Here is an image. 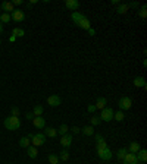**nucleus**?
Listing matches in <instances>:
<instances>
[{"label":"nucleus","instance_id":"f257e3e1","mask_svg":"<svg viewBox=\"0 0 147 164\" xmlns=\"http://www.w3.org/2000/svg\"><path fill=\"white\" fill-rule=\"evenodd\" d=\"M71 19H72V22L77 25V27H80L81 30H90L91 28V23L88 21V18L85 15H82L80 12H72V15H71Z\"/></svg>","mask_w":147,"mask_h":164},{"label":"nucleus","instance_id":"f03ea898","mask_svg":"<svg viewBox=\"0 0 147 164\" xmlns=\"http://www.w3.org/2000/svg\"><path fill=\"white\" fill-rule=\"evenodd\" d=\"M5 127H6L7 130H16V129H19L21 127V120L19 117H16V116H9L5 119Z\"/></svg>","mask_w":147,"mask_h":164},{"label":"nucleus","instance_id":"7ed1b4c3","mask_svg":"<svg viewBox=\"0 0 147 164\" xmlns=\"http://www.w3.org/2000/svg\"><path fill=\"white\" fill-rule=\"evenodd\" d=\"M29 141H31V144L34 145V147H40V145H44V142H46V136H44V134H29L28 135Z\"/></svg>","mask_w":147,"mask_h":164},{"label":"nucleus","instance_id":"20e7f679","mask_svg":"<svg viewBox=\"0 0 147 164\" xmlns=\"http://www.w3.org/2000/svg\"><path fill=\"white\" fill-rule=\"evenodd\" d=\"M118 107H119V110L121 112H125V110H130L132 107V100L130 97H122L119 98V101H118Z\"/></svg>","mask_w":147,"mask_h":164},{"label":"nucleus","instance_id":"39448f33","mask_svg":"<svg viewBox=\"0 0 147 164\" xmlns=\"http://www.w3.org/2000/svg\"><path fill=\"white\" fill-rule=\"evenodd\" d=\"M97 155L103 161H109L110 158H112V151H110L109 147H106V148H97Z\"/></svg>","mask_w":147,"mask_h":164},{"label":"nucleus","instance_id":"423d86ee","mask_svg":"<svg viewBox=\"0 0 147 164\" xmlns=\"http://www.w3.org/2000/svg\"><path fill=\"white\" fill-rule=\"evenodd\" d=\"M113 110L110 109V107H104L102 110V113H100V120H103V122H112L113 120Z\"/></svg>","mask_w":147,"mask_h":164},{"label":"nucleus","instance_id":"0eeeda50","mask_svg":"<svg viewBox=\"0 0 147 164\" xmlns=\"http://www.w3.org/2000/svg\"><path fill=\"white\" fill-rule=\"evenodd\" d=\"M72 141H74V138L71 134H66V135H62L60 136V145L63 148H69L72 145Z\"/></svg>","mask_w":147,"mask_h":164},{"label":"nucleus","instance_id":"6e6552de","mask_svg":"<svg viewBox=\"0 0 147 164\" xmlns=\"http://www.w3.org/2000/svg\"><path fill=\"white\" fill-rule=\"evenodd\" d=\"M10 18L13 19L15 22H22V21L25 19V13L22 12L21 9H15L13 12L10 13Z\"/></svg>","mask_w":147,"mask_h":164},{"label":"nucleus","instance_id":"1a4fd4ad","mask_svg":"<svg viewBox=\"0 0 147 164\" xmlns=\"http://www.w3.org/2000/svg\"><path fill=\"white\" fill-rule=\"evenodd\" d=\"M124 164H138V158H137V154H132V152H128L126 155L124 157Z\"/></svg>","mask_w":147,"mask_h":164},{"label":"nucleus","instance_id":"9d476101","mask_svg":"<svg viewBox=\"0 0 147 164\" xmlns=\"http://www.w3.org/2000/svg\"><path fill=\"white\" fill-rule=\"evenodd\" d=\"M47 104L50 105V107H58V105L62 104V98L59 97V95H50V97L47 98Z\"/></svg>","mask_w":147,"mask_h":164},{"label":"nucleus","instance_id":"9b49d317","mask_svg":"<svg viewBox=\"0 0 147 164\" xmlns=\"http://www.w3.org/2000/svg\"><path fill=\"white\" fill-rule=\"evenodd\" d=\"M65 6H66V9H69V10H72V12H77V10L80 9V2H78V0H66Z\"/></svg>","mask_w":147,"mask_h":164},{"label":"nucleus","instance_id":"f8f14e48","mask_svg":"<svg viewBox=\"0 0 147 164\" xmlns=\"http://www.w3.org/2000/svg\"><path fill=\"white\" fill-rule=\"evenodd\" d=\"M32 125L37 127V129H44L46 127V120H44V117H34L32 119Z\"/></svg>","mask_w":147,"mask_h":164},{"label":"nucleus","instance_id":"ddd939ff","mask_svg":"<svg viewBox=\"0 0 147 164\" xmlns=\"http://www.w3.org/2000/svg\"><path fill=\"white\" fill-rule=\"evenodd\" d=\"M44 136H49V138H56L58 136V129L51 126H46L44 127Z\"/></svg>","mask_w":147,"mask_h":164},{"label":"nucleus","instance_id":"4468645a","mask_svg":"<svg viewBox=\"0 0 147 164\" xmlns=\"http://www.w3.org/2000/svg\"><path fill=\"white\" fill-rule=\"evenodd\" d=\"M0 8H2V10L5 12V13H12L15 10V8H13V5H12V2H3L2 5H0Z\"/></svg>","mask_w":147,"mask_h":164},{"label":"nucleus","instance_id":"2eb2a0df","mask_svg":"<svg viewBox=\"0 0 147 164\" xmlns=\"http://www.w3.org/2000/svg\"><path fill=\"white\" fill-rule=\"evenodd\" d=\"M94 105H96V109H97V110H103V109L107 105V100H106L104 97H99L97 100H96Z\"/></svg>","mask_w":147,"mask_h":164},{"label":"nucleus","instance_id":"dca6fc26","mask_svg":"<svg viewBox=\"0 0 147 164\" xmlns=\"http://www.w3.org/2000/svg\"><path fill=\"white\" fill-rule=\"evenodd\" d=\"M96 147L97 148H106L107 147V144H106V141H104V138H103L102 135H96Z\"/></svg>","mask_w":147,"mask_h":164},{"label":"nucleus","instance_id":"f3484780","mask_svg":"<svg viewBox=\"0 0 147 164\" xmlns=\"http://www.w3.org/2000/svg\"><path fill=\"white\" fill-rule=\"evenodd\" d=\"M27 154H28L29 158H37L38 149H37V147H34V145H29L28 148H27Z\"/></svg>","mask_w":147,"mask_h":164},{"label":"nucleus","instance_id":"a211bd4d","mask_svg":"<svg viewBox=\"0 0 147 164\" xmlns=\"http://www.w3.org/2000/svg\"><path fill=\"white\" fill-rule=\"evenodd\" d=\"M140 149H141V147H140L138 142H131L130 145H128V152H132V154H137Z\"/></svg>","mask_w":147,"mask_h":164},{"label":"nucleus","instance_id":"6ab92c4d","mask_svg":"<svg viewBox=\"0 0 147 164\" xmlns=\"http://www.w3.org/2000/svg\"><path fill=\"white\" fill-rule=\"evenodd\" d=\"M134 85H135L137 88H146V79H144L143 76H137V78L134 79Z\"/></svg>","mask_w":147,"mask_h":164},{"label":"nucleus","instance_id":"aec40b11","mask_svg":"<svg viewBox=\"0 0 147 164\" xmlns=\"http://www.w3.org/2000/svg\"><path fill=\"white\" fill-rule=\"evenodd\" d=\"M137 158H138V161L140 163H146L147 161V151L144 148H141L138 151V152H137Z\"/></svg>","mask_w":147,"mask_h":164},{"label":"nucleus","instance_id":"412c9836","mask_svg":"<svg viewBox=\"0 0 147 164\" xmlns=\"http://www.w3.org/2000/svg\"><path fill=\"white\" fill-rule=\"evenodd\" d=\"M43 113H44L43 105H40V104L34 105V109H32V114H34V117H40V116H43Z\"/></svg>","mask_w":147,"mask_h":164},{"label":"nucleus","instance_id":"4be33fe9","mask_svg":"<svg viewBox=\"0 0 147 164\" xmlns=\"http://www.w3.org/2000/svg\"><path fill=\"white\" fill-rule=\"evenodd\" d=\"M128 10H130V8H128V5H125V3H119V5H118L116 12L119 13V15H125V13H126Z\"/></svg>","mask_w":147,"mask_h":164},{"label":"nucleus","instance_id":"5701e85b","mask_svg":"<svg viewBox=\"0 0 147 164\" xmlns=\"http://www.w3.org/2000/svg\"><path fill=\"white\" fill-rule=\"evenodd\" d=\"M59 160L60 161H68L69 160V151H68V148H63L59 152Z\"/></svg>","mask_w":147,"mask_h":164},{"label":"nucleus","instance_id":"b1692460","mask_svg":"<svg viewBox=\"0 0 147 164\" xmlns=\"http://www.w3.org/2000/svg\"><path fill=\"white\" fill-rule=\"evenodd\" d=\"M81 132L85 136H93L94 135V129H93V126H84V127H81Z\"/></svg>","mask_w":147,"mask_h":164},{"label":"nucleus","instance_id":"393cba45","mask_svg":"<svg viewBox=\"0 0 147 164\" xmlns=\"http://www.w3.org/2000/svg\"><path fill=\"white\" fill-rule=\"evenodd\" d=\"M29 144H31V141H29L28 136H24V138L19 139V147H21V148H28Z\"/></svg>","mask_w":147,"mask_h":164},{"label":"nucleus","instance_id":"a878e982","mask_svg":"<svg viewBox=\"0 0 147 164\" xmlns=\"http://www.w3.org/2000/svg\"><path fill=\"white\" fill-rule=\"evenodd\" d=\"M47 160H49V164H59L60 163L59 155H56V154H49V155H47Z\"/></svg>","mask_w":147,"mask_h":164},{"label":"nucleus","instance_id":"bb28decb","mask_svg":"<svg viewBox=\"0 0 147 164\" xmlns=\"http://www.w3.org/2000/svg\"><path fill=\"white\" fill-rule=\"evenodd\" d=\"M12 35H13L15 38L24 37V35H25V31L22 30V28H13V30H12Z\"/></svg>","mask_w":147,"mask_h":164},{"label":"nucleus","instance_id":"cd10ccee","mask_svg":"<svg viewBox=\"0 0 147 164\" xmlns=\"http://www.w3.org/2000/svg\"><path fill=\"white\" fill-rule=\"evenodd\" d=\"M10 21H12L10 13H5V12H3V13L0 15V22H2V23H9Z\"/></svg>","mask_w":147,"mask_h":164},{"label":"nucleus","instance_id":"c85d7f7f","mask_svg":"<svg viewBox=\"0 0 147 164\" xmlns=\"http://www.w3.org/2000/svg\"><path fill=\"white\" fill-rule=\"evenodd\" d=\"M68 130H69V127H68V125H60V126L58 127V135H66L68 134Z\"/></svg>","mask_w":147,"mask_h":164},{"label":"nucleus","instance_id":"c756f323","mask_svg":"<svg viewBox=\"0 0 147 164\" xmlns=\"http://www.w3.org/2000/svg\"><path fill=\"white\" fill-rule=\"evenodd\" d=\"M126 152H128V151H126V148H121V149H118V151H116V157H118V160H121V161H122V160H124V157L126 155Z\"/></svg>","mask_w":147,"mask_h":164},{"label":"nucleus","instance_id":"7c9ffc66","mask_svg":"<svg viewBox=\"0 0 147 164\" xmlns=\"http://www.w3.org/2000/svg\"><path fill=\"white\" fill-rule=\"evenodd\" d=\"M113 119L116 120V122H122V120L125 119V114H124V112H116V113H113Z\"/></svg>","mask_w":147,"mask_h":164},{"label":"nucleus","instance_id":"2f4dec72","mask_svg":"<svg viewBox=\"0 0 147 164\" xmlns=\"http://www.w3.org/2000/svg\"><path fill=\"white\" fill-rule=\"evenodd\" d=\"M90 120H91V126H99V125H100V122H102L99 116H91Z\"/></svg>","mask_w":147,"mask_h":164},{"label":"nucleus","instance_id":"473e14b6","mask_svg":"<svg viewBox=\"0 0 147 164\" xmlns=\"http://www.w3.org/2000/svg\"><path fill=\"white\" fill-rule=\"evenodd\" d=\"M140 16L144 19V18H147V6H143V8L140 9Z\"/></svg>","mask_w":147,"mask_h":164},{"label":"nucleus","instance_id":"72a5a7b5","mask_svg":"<svg viewBox=\"0 0 147 164\" xmlns=\"http://www.w3.org/2000/svg\"><path fill=\"white\" fill-rule=\"evenodd\" d=\"M96 110H97V109H96V105H94V104H90V105L87 107V112H88V113H94Z\"/></svg>","mask_w":147,"mask_h":164},{"label":"nucleus","instance_id":"f704fd0d","mask_svg":"<svg viewBox=\"0 0 147 164\" xmlns=\"http://www.w3.org/2000/svg\"><path fill=\"white\" fill-rule=\"evenodd\" d=\"M12 116H19V109L18 107H12Z\"/></svg>","mask_w":147,"mask_h":164},{"label":"nucleus","instance_id":"c9c22d12","mask_svg":"<svg viewBox=\"0 0 147 164\" xmlns=\"http://www.w3.org/2000/svg\"><path fill=\"white\" fill-rule=\"evenodd\" d=\"M69 129L72 130V134H80V130H81L78 126H72V127H69Z\"/></svg>","mask_w":147,"mask_h":164},{"label":"nucleus","instance_id":"e433bc0d","mask_svg":"<svg viewBox=\"0 0 147 164\" xmlns=\"http://www.w3.org/2000/svg\"><path fill=\"white\" fill-rule=\"evenodd\" d=\"M22 3H24V0H13V2H12L13 6H19V5H22Z\"/></svg>","mask_w":147,"mask_h":164},{"label":"nucleus","instance_id":"4c0bfd02","mask_svg":"<svg viewBox=\"0 0 147 164\" xmlns=\"http://www.w3.org/2000/svg\"><path fill=\"white\" fill-rule=\"evenodd\" d=\"M128 8H138V3H137V2H131V3L128 5Z\"/></svg>","mask_w":147,"mask_h":164},{"label":"nucleus","instance_id":"58836bf2","mask_svg":"<svg viewBox=\"0 0 147 164\" xmlns=\"http://www.w3.org/2000/svg\"><path fill=\"white\" fill-rule=\"evenodd\" d=\"M32 117H34V114H32V113H27V119L28 120H32Z\"/></svg>","mask_w":147,"mask_h":164},{"label":"nucleus","instance_id":"ea45409f","mask_svg":"<svg viewBox=\"0 0 147 164\" xmlns=\"http://www.w3.org/2000/svg\"><path fill=\"white\" fill-rule=\"evenodd\" d=\"M37 3H38V0H29V6H32V5H37Z\"/></svg>","mask_w":147,"mask_h":164},{"label":"nucleus","instance_id":"a19ab883","mask_svg":"<svg viewBox=\"0 0 147 164\" xmlns=\"http://www.w3.org/2000/svg\"><path fill=\"white\" fill-rule=\"evenodd\" d=\"M88 34H90V35H94V34H96V31L93 30V28H90V30H88Z\"/></svg>","mask_w":147,"mask_h":164},{"label":"nucleus","instance_id":"79ce46f5","mask_svg":"<svg viewBox=\"0 0 147 164\" xmlns=\"http://www.w3.org/2000/svg\"><path fill=\"white\" fill-rule=\"evenodd\" d=\"M110 3H112V5H119V2H118V0H112Z\"/></svg>","mask_w":147,"mask_h":164},{"label":"nucleus","instance_id":"37998d69","mask_svg":"<svg viewBox=\"0 0 147 164\" xmlns=\"http://www.w3.org/2000/svg\"><path fill=\"white\" fill-rule=\"evenodd\" d=\"M2 31H3V23L0 22V34H2Z\"/></svg>","mask_w":147,"mask_h":164},{"label":"nucleus","instance_id":"c03bdc74","mask_svg":"<svg viewBox=\"0 0 147 164\" xmlns=\"http://www.w3.org/2000/svg\"><path fill=\"white\" fill-rule=\"evenodd\" d=\"M0 44H2V40H0Z\"/></svg>","mask_w":147,"mask_h":164},{"label":"nucleus","instance_id":"a18cd8bd","mask_svg":"<svg viewBox=\"0 0 147 164\" xmlns=\"http://www.w3.org/2000/svg\"><path fill=\"white\" fill-rule=\"evenodd\" d=\"M59 164H60V163H59Z\"/></svg>","mask_w":147,"mask_h":164}]
</instances>
